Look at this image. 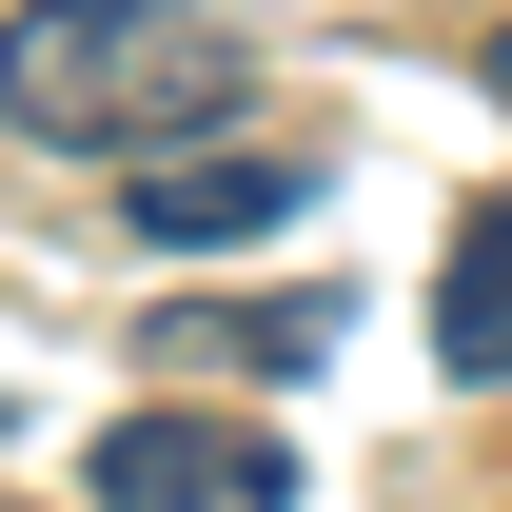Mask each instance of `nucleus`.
Returning a JSON list of instances; mask_svg holds the SVG:
<instances>
[{"label": "nucleus", "mask_w": 512, "mask_h": 512, "mask_svg": "<svg viewBox=\"0 0 512 512\" xmlns=\"http://www.w3.org/2000/svg\"><path fill=\"white\" fill-rule=\"evenodd\" d=\"M296 197H316V158H276V138H158V158L119 178V217L158 256H237V237H276Z\"/></svg>", "instance_id": "7ed1b4c3"}, {"label": "nucleus", "mask_w": 512, "mask_h": 512, "mask_svg": "<svg viewBox=\"0 0 512 512\" xmlns=\"http://www.w3.org/2000/svg\"><path fill=\"white\" fill-rule=\"evenodd\" d=\"M237 99H256V40L217 0H20L0 20V138L158 158V138H217Z\"/></svg>", "instance_id": "f257e3e1"}, {"label": "nucleus", "mask_w": 512, "mask_h": 512, "mask_svg": "<svg viewBox=\"0 0 512 512\" xmlns=\"http://www.w3.org/2000/svg\"><path fill=\"white\" fill-rule=\"evenodd\" d=\"M434 355H453L473 394H512V197L453 217V256H434Z\"/></svg>", "instance_id": "20e7f679"}, {"label": "nucleus", "mask_w": 512, "mask_h": 512, "mask_svg": "<svg viewBox=\"0 0 512 512\" xmlns=\"http://www.w3.org/2000/svg\"><path fill=\"white\" fill-rule=\"evenodd\" d=\"M79 493L99 512H276L296 453L256 434V414H119V434L79 453Z\"/></svg>", "instance_id": "f03ea898"}, {"label": "nucleus", "mask_w": 512, "mask_h": 512, "mask_svg": "<svg viewBox=\"0 0 512 512\" xmlns=\"http://www.w3.org/2000/svg\"><path fill=\"white\" fill-rule=\"evenodd\" d=\"M178 335H197V355H237V375H316L355 316H335V296H217V316H178Z\"/></svg>", "instance_id": "39448f33"}, {"label": "nucleus", "mask_w": 512, "mask_h": 512, "mask_svg": "<svg viewBox=\"0 0 512 512\" xmlns=\"http://www.w3.org/2000/svg\"><path fill=\"white\" fill-rule=\"evenodd\" d=\"M493 99H512V20H493Z\"/></svg>", "instance_id": "423d86ee"}]
</instances>
